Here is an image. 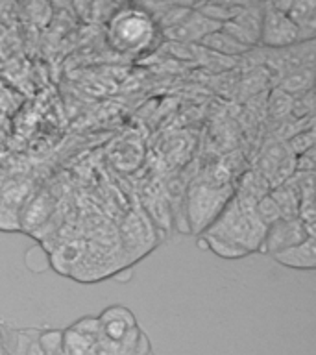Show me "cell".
<instances>
[{
	"label": "cell",
	"instance_id": "6da1fadb",
	"mask_svg": "<svg viewBox=\"0 0 316 355\" xmlns=\"http://www.w3.org/2000/svg\"><path fill=\"white\" fill-rule=\"evenodd\" d=\"M266 227L255 215V200L233 193L224 209L200 235V246L222 259H240L259 252Z\"/></svg>",
	"mask_w": 316,
	"mask_h": 355
},
{
	"label": "cell",
	"instance_id": "7a4b0ae2",
	"mask_svg": "<svg viewBox=\"0 0 316 355\" xmlns=\"http://www.w3.org/2000/svg\"><path fill=\"white\" fill-rule=\"evenodd\" d=\"M159 28L139 4L121 6L107 21V43L121 54H143L152 49Z\"/></svg>",
	"mask_w": 316,
	"mask_h": 355
},
{
	"label": "cell",
	"instance_id": "3957f363",
	"mask_svg": "<svg viewBox=\"0 0 316 355\" xmlns=\"http://www.w3.org/2000/svg\"><path fill=\"white\" fill-rule=\"evenodd\" d=\"M233 196L231 187L222 182H196L188 191L187 213L194 232H204Z\"/></svg>",
	"mask_w": 316,
	"mask_h": 355
},
{
	"label": "cell",
	"instance_id": "277c9868",
	"mask_svg": "<svg viewBox=\"0 0 316 355\" xmlns=\"http://www.w3.org/2000/svg\"><path fill=\"white\" fill-rule=\"evenodd\" d=\"M301 43L298 26L274 4H263L259 44L268 49H290Z\"/></svg>",
	"mask_w": 316,
	"mask_h": 355
},
{
	"label": "cell",
	"instance_id": "5b68a950",
	"mask_svg": "<svg viewBox=\"0 0 316 355\" xmlns=\"http://www.w3.org/2000/svg\"><path fill=\"white\" fill-rule=\"evenodd\" d=\"M102 340L109 344H126L137 340L141 329L137 326L135 316L128 307L111 305L98 316Z\"/></svg>",
	"mask_w": 316,
	"mask_h": 355
},
{
	"label": "cell",
	"instance_id": "8992f818",
	"mask_svg": "<svg viewBox=\"0 0 316 355\" xmlns=\"http://www.w3.org/2000/svg\"><path fill=\"white\" fill-rule=\"evenodd\" d=\"M307 237H309V233L299 218H281V220L274 222L272 226L266 227L259 252L274 257L285 250L292 248L296 244L304 243Z\"/></svg>",
	"mask_w": 316,
	"mask_h": 355
},
{
	"label": "cell",
	"instance_id": "52a82bcc",
	"mask_svg": "<svg viewBox=\"0 0 316 355\" xmlns=\"http://www.w3.org/2000/svg\"><path fill=\"white\" fill-rule=\"evenodd\" d=\"M261 21H263V4H244L235 19L224 22L220 30H224L237 43L252 50L259 44Z\"/></svg>",
	"mask_w": 316,
	"mask_h": 355
},
{
	"label": "cell",
	"instance_id": "ba28073f",
	"mask_svg": "<svg viewBox=\"0 0 316 355\" xmlns=\"http://www.w3.org/2000/svg\"><path fill=\"white\" fill-rule=\"evenodd\" d=\"M218 28H220V24L209 21L207 17H204L202 13H198V11L194 10L193 6L191 13H188L179 24L168 28V30H165V32L161 33H163L170 43L198 44L205 35H209L211 32H215Z\"/></svg>",
	"mask_w": 316,
	"mask_h": 355
},
{
	"label": "cell",
	"instance_id": "9c48e42d",
	"mask_svg": "<svg viewBox=\"0 0 316 355\" xmlns=\"http://www.w3.org/2000/svg\"><path fill=\"white\" fill-rule=\"evenodd\" d=\"M274 6L298 26L301 43L315 39L316 2H274Z\"/></svg>",
	"mask_w": 316,
	"mask_h": 355
},
{
	"label": "cell",
	"instance_id": "30bf717a",
	"mask_svg": "<svg viewBox=\"0 0 316 355\" xmlns=\"http://www.w3.org/2000/svg\"><path fill=\"white\" fill-rule=\"evenodd\" d=\"M279 265L292 268V270H315L316 268V241L315 237H307L304 243L296 244L292 248L285 250L281 254L274 255Z\"/></svg>",
	"mask_w": 316,
	"mask_h": 355
},
{
	"label": "cell",
	"instance_id": "8fae6325",
	"mask_svg": "<svg viewBox=\"0 0 316 355\" xmlns=\"http://www.w3.org/2000/svg\"><path fill=\"white\" fill-rule=\"evenodd\" d=\"M200 46L204 50H211V52H216V54L226 55V58H237V55L246 54L249 49L243 46L240 43H237L235 39L229 37L224 30H215L211 32L209 35H205L202 41H200Z\"/></svg>",
	"mask_w": 316,
	"mask_h": 355
},
{
	"label": "cell",
	"instance_id": "7c38bea8",
	"mask_svg": "<svg viewBox=\"0 0 316 355\" xmlns=\"http://www.w3.org/2000/svg\"><path fill=\"white\" fill-rule=\"evenodd\" d=\"M268 194H270V198L274 200L277 207H279L283 218H298L299 194L290 183H279L276 187H272L270 191H268Z\"/></svg>",
	"mask_w": 316,
	"mask_h": 355
},
{
	"label": "cell",
	"instance_id": "4fadbf2b",
	"mask_svg": "<svg viewBox=\"0 0 316 355\" xmlns=\"http://www.w3.org/2000/svg\"><path fill=\"white\" fill-rule=\"evenodd\" d=\"M313 82H315L313 67H304V69H296V71L287 72L283 76L281 87L277 89H281L283 93H287L292 98H298V96L305 94L307 91H313Z\"/></svg>",
	"mask_w": 316,
	"mask_h": 355
},
{
	"label": "cell",
	"instance_id": "5bb4252c",
	"mask_svg": "<svg viewBox=\"0 0 316 355\" xmlns=\"http://www.w3.org/2000/svg\"><path fill=\"white\" fill-rule=\"evenodd\" d=\"M143 235H146V222L141 220L137 215L128 216L126 232H122V241L126 243L130 254L137 250H143V254H146L144 250H148L150 239Z\"/></svg>",
	"mask_w": 316,
	"mask_h": 355
},
{
	"label": "cell",
	"instance_id": "9a60e30c",
	"mask_svg": "<svg viewBox=\"0 0 316 355\" xmlns=\"http://www.w3.org/2000/svg\"><path fill=\"white\" fill-rule=\"evenodd\" d=\"M194 10L207 17L209 21L216 24H224V22L235 19L238 11L243 10L244 4H226V2H213V4H193Z\"/></svg>",
	"mask_w": 316,
	"mask_h": 355
},
{
	"label": "cell",
	"instance_id": "2e32d148",
	"mask_svg": "<svg viewBox=\"0 0 316 355\" xmlns=\"http://www.w3.org/2000/svg\"><path fill=\"white\" fill-rule=\"evenodd\" d=\"M255 215L261 220V224L265 227L272 226L274 222L281 220L283 215L279 207L276 205V202L270 198V194H265L263 198H259L255 202Z\"/></svg>",
	"mask_w": 316,
	"mask_h": 355
},
{
	"label": "cell",
	"instance_id": "e0dca14e",
	"mask_svg": "<svg viewBox=\"0 0 316 355\" xmlns=\"http://www.w3.org/2000/svg\"><path fill=\"white\" fill-rule=\"evenodd\" d=\"M72 331H76L80 337H83L85 340H89L94 346H98V343L102 340V333H100V324L98 318H93V316H85L82 320L74 322L71 326Z\"/></svg>",
	"mask_w": 316,
	"mask_h": 355
},
{
	"label": "cell",
	"instance_id": "ac0fdd59",
	"mask_svg": "<svg viewBox=\"0 0 316 355\" xmlns=\"http://www.w3.org/2000/svg\"><path fill=\"white\" fill-rule=\"evenodd\" d=\"M287 146L294 154V157L305 154L307 150L315 148V130H313V126H309L307 130H299L294 135H290L287 139Z\"/></svg>",
	"mask_w": 316,
	"mask_h": 355
},
{
	"label": "cell",
	"instance_id": "d6986e66",
	"mask_svg": "<svg viewBox=\"0 0 316 355\" xmlns=\"http://www.w3.org/2000/svg\"><path fill=\"white\" fill-rule=\"evenodd\" d=\"M292 96H288L287 93H283L281 89H277L270 100V113L277 119H287L290 115V111H292Z\"/></svg>",
	"mask_w": 316,
	"mask_h": 355
},
{
	"label": "cell",
	"instance_id": "ffe728a7",
	"mask_svg": "<svg viewBox=\"0 0 316 355\" xmlns=\"http://www.w3.org/2000/svg\"><path fill=\"white\" fill-rule=\"evenodd\" d=\"M294 172H315V148L307 150L305 154L296 155Z\"/></svg>",
	"mask_w": 316,
	"mask_h": 355
},
{
	"label": "cell",
	"instance_id": "44dd1931",
	"mask_svg": "<svg viewBox=\"0 0 316 355\" xmlns=\"http://www.w3.org/2000/svg\"><path fill=\"white\" fill-rule=\"evenodd\" d=\"M26 355H44L43 349H41V346H39V343H37V337L30 340V344H28V349H26Z\"/></svg>",
	"mask_w": 316,
	"mask_h": 355
},
{
	"label": "cell",
	"instance_id": "7402d4cb",
	"mask_svg": "<svg viewBox=\"0 0 316 355\" xmlns=\"http://www.w3.org/2000/svg\"><path fill=\"white\" fill-rule=\"evenodd\" d=\"M0 355H8V348H6V337L2 327H0Z\"/></svg>",
	"mask_w": 316,
	"mask_h": 355
}]
</instances>
